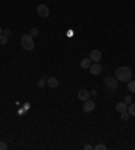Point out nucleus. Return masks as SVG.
<instances>
[{"label": "nucleus", "instance_id": "obj_19", "mask_svg": "<svg viewBox=\"0 0 135 150\" xmlns=\"http://www.w3.org/2000/svg\"><path fill=\"white\" fill-rule=\"evenodd\" d=\"M45 84H46V79H41V80L38 81V87L39 88H43V87H45Z\"/></svg>", "mask_w": 135, "mask_h": 150}, {"label": "nucleus", "instance_id": "obj_16", "mask_svg": "<svg viewBox=\"0 0 135 150\" xmlns=\"http://www.w3.org/2000/svg\"><path fill=\"white\" fill-rule=\"evenodd\" d=\"M93 149H95V150H105V149H107V146L104 145V143H97V145H96L95 147H93Z\"/></svg>", "mask_w": 135, "mask_h": 150}, {"label": "nucleus", "instance_id": "obj_4", "mask_svg": "<svg viewBox=\"0 0 135 150\" xmlns=\"http://www.w3.org/2000/svg\"><path fill=\"white\" fill-rule=\"evenodd\" d=\"M37 11H38V15L41 18H47L50 15V10L46 4H39L37 7Z\"/></svg>", "mask_w": 135, "mask_h": 150}, {"label": "nucleus", "instance_id": "obj_6", "mask_svg": "<svg viewBox=\"0 0 135 150\" xmlns=\"http://www.w3.org/2000/svg\"><path fill=\"white\" fill-rule=\"evenodd\" d=\"M95 107H96V104H95V101L92 100H85L84 101V105H82V110H84V112H86V114H89V112H92L93 110H95Z\"/></svg>", "mask_w": 135, "mask_h": 150}, {"label": "nucleus", "instance_id": "obj_23", "mask_svg": "<svg viewBox=\"0 0 135 150\" xmlns=\"http://www.w3.org/2000/svg\"><path fill=\"white\" fill-rule=\"evenodd\" d=\"M3 34V30H1V27H0V35Z\"/></svg>", "mask_w": 135, "mask_h": 150}, {"label": "nucleus", "instance_id": "obj_9", "mask_svg": "<svg viewBox=\"0 0 135 150\" xmlns=\"http://www.w3.org/2000/svg\"><path fill=\"white\" fill-rule=\"evenodd\" d=\"M46 83H47V87H50V88H57L58 85H60V81L57 80V77H49L46 80Z\"/></svg>", "mask_w": 135, "mask_h": 150}, {"label": "nucleus", "instance_id": "obj_13", "mask_svg": "<svg viewBox=\"0 0 135 150\" xmlns=\"http://www.w3.org/2000/svg\"><path fill=\"white\" fill-rule=\"evenodd\" d=\"M8 43V37L6 34H1L0 35V45H7Z\"/></svg>", "mask_w": 135, "mask_h": 150}, {"label": "nucleus", "instance_id": "obj_1", "mask_svg": "<svg viewBox=\"0 0 135 150\" xmlns=\"http://www.w3.org/2000/svg\"><path fill=\"white\" fill-rule=\"evenodd\" d=\"M115 77L117 79V81L128 83L132 77V70L128 67H119L116 70H115Z\"/></svg>", "mask_w": 135, "mask_h": 150}, {"label": "nucleus", "instance_id": "obj_7", "mask_svg": "<svg viewBox=\"0 0 135 150\" xmlns=\"http://www.w3.org/2000/svg\"><path fill=\"white\" fill-rule=\"evenodd\" d=\"M89 58L92 62H100V59H101V53L100 50H92L91 54H89Z\"/></svg>", "mask_w": 135, "mask_h": 150}, {"label": "nucleus", "instance_id": "obj_5", "mask_svg": "<svg viewBox=\"0 0 135 150\" xmlns=\"http://www.w3.org/2000/svg\"><path fill=\"white\" fill-rule=\"evenodd\" d=\"M101 70H103V68H101V65H100L99 62H95L91 65V68H89V72H91V74L92 76H99L100 73H101Z\"/></svg>", "mask_w": 135, "mask_h": 150}, {"label": "nucleus", "instance_id": "obj_2", "mask_svg": "<svg viewBox=\"0 0 135 150\" xmlns=\"http://www.w3.org/2000/svg\"><path fill=\"white\" fill-rule=\"evenodd\" d=\"M20 45L25 50H32L34 49V39L30 34H25L20 38Z\"/></svg>", "mask_w": 135, "mask_h": 150}, {"label": "nucleus", "instance_id": "obj_21", "mask_svg": "<svg viewBox=\"0 0 135 150\" xmlns=\"http://www.w3.org/2000/svg\"><path fill=\"white\" fill-rule=\"evenodd\" d=\"M84 149H85V150H92V149H93V146L88 143V145H85V146H84Z\"/></svg>", "mask_w": 135, "mask_h": 150}, {"label": "nucleus", "instance_id": "obj_11", "mask_svg": "<svg viewBox=\"0 0 135 150\" xmlns=\"http://www.w3.org/2000/svg\"><path fill=\"white\" fill-rule=\"evenodd\" d=\"M127 108H128V105H127V103H117L116 105H115V110H116L119 114H122V112H124V111H127Z\"/></svg>", "mask_w": 135, "mask_h": 150}, {"label": "nucleus", "instance_id": "obj_8", "mask_svg": "<svg viewBox=\"0 0 135 150\" xmlns=\"http://www.w3.org/2000/svg\"><path fill=\"white\" fill-rule=\"evenodd\" d=\"M77 98L80 99V100L85 101V100H88V99L91 98V92L86 91V89H80V91H78V93H77Z\"/></svg>", "mask_w": 135, "mask_h": 150}, {"label": "nucleus", "instance_id": "obj_3", "mask_svg": "<svg viewBox=\"0 0 135 150\" xmlns=\"http://www.w3.org/2000/svg\"><path fill=\"white\" fill-rule=\"evenodd\" d=\"M104 85H105L110 91H116L117 87H119V81H117L116 77H105L104 79Z\"/></svg>", "mask_w": 135, "mask_h": 150}, {"label": "nucleus", "instance_id": "obj_14", "mask_svg": "<svg viewBox=\"0 0 135 150\" xmlns=\"http://www.w3.org/2000/svg\"><path fill=\"white\" fill-rule=\"evenodd\" d=\"M127 112L130 114V116H135V104H130V105H128Z\"/></svg>", "mask_w": 135, "mask_h": 150}, {"label": "nucleus", "instance_id": "obj_18", "mask_svg": "<svg viewBox=\"0 0 135 150\" xmlns=\"http://www.w3.org/2000/svg\"><path fill=\"white\" fill-rule=\"evenodd\" d=\"M7 147H8V145L4 141H0V150H7Z\"/></svg>", "mask_w": 135, "mask_h": 150}, {"label": "nucleus", "instance_id": "obj_15", "mask_svg": "<svg viewBox=\"0 0 135 150\" xmlns=\"http://www.w3.org/2000/svg\"><path fill=\"white\" fill-rule=\"evenodd\" d=\"M120 119H122V120H123V122H127L128 119H130V114H128L127 111L122 112V114H120Z\"/></svg>", "mask_w": 135, "mask_h": 150}, {"label": "nucleus", "instance_id": "obj_20", "mask_svg": "<svg viewBox=\"0 0 135 150\" xmlns=\"http://www.w3.org/2000/svg\"><path fill=\"white\" fill-rule=\"evenodd\" d=\"M132 101V98L130 96V95H127V96H124V103H127V104H130Z\"/></svg>", "mask_w": 135, "mask_h": 150}, {"label": "nucleus", "instance_id": "obj_10", "mask_svg": "<svg viewBox=\"0 0 135 150\" xmlns=\"http://www.w3.org/2000/svg\"><path fill=\"white\" fill-rule=\"evenodd\" d=\"M91 65H92V61H91V58H82L81 61H80V67L82 68V69H89L91 68Z\"/></svg>", "mask_w": 135, "mask_h": 150}, {"label": "nucleus", "instance_id": "obj_17", "mask_svg": "<svg viewBox=\"0 0 135 150\" xmlns=\"http://www.w3.org/2000/svg\"><path fill=\"white\" fill-rule=\"evenodd\" d=\"M38 34H39V30H38V28L34 27V28H31V30H30V35H31L32 38H34V37H37Z\"/></svg>", "mask_w": 135, "mask_h": 150}, {"label": "nucleus", "instance_id": "obj_12", "mask_svg": "<svg viewBox=\"0 0 135 150\" xmlns=\"http://www.w3.org/2000/svg\"><path fill=\"white\" fill-rule=\"evenodd\" d=\"M127 88H128V91H130V92L135 93V80H130V81H128Z\"/></svg>", "mask_w": 135, "mask_h": 150}, {"label": "nucleus", "instance_id": "obj_22", "mask_svg": "<svg viewBox=\"0 0 135 150\" xmlns=\"http://www.w3.org/2000/svg\"><path fill=\"white\" fill-rule=\"evenodd\" d=\"M3 34H6L7 37H10V35H11V30H10V28H7V30H4Z\"/></svg>", "mask_w": 135, "mask_h": 150}]
</instances>
